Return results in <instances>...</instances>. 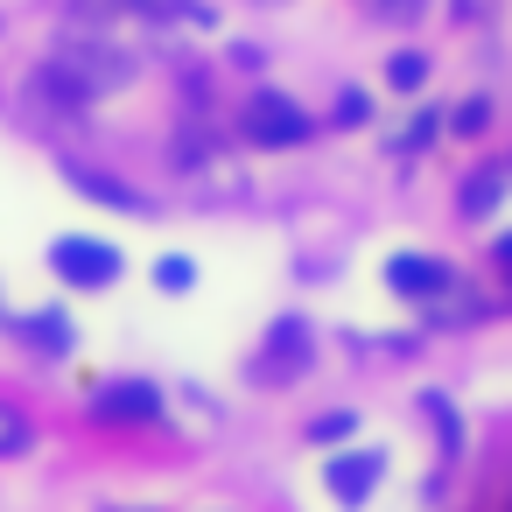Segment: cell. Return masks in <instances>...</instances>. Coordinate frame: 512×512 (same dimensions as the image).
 <instances>
[{
    "mask_svg": "<svg viewBox=\"0 0 512 512\" xmlns=\"http://www.w3.org/2000/svg\"><path fill=\"white\" fill-rule=\"evenodd\" d=\"M134 78V57H120V50H106V43H71L50 71H43V92H57L64 106H85V99H99V92H120Z\"/></svg>",
    "mask_w": 512,
    "mask_h": 512,
    "instance_id": "obj_1",
    "label": "cell"
},
{
    "mask_svg": "<svg viewBox=\"0 0 512 512\" xmlns=\"http://www.w3.org/2000/svg\"><path fill=\"white\" fill-rule=\"evenodd\" d=\"M302 134H309L302 106H288V99H274V92H260V99L246 106V141H260V148H288V141H302Z\"/></svg>",
    "mask_w": 512,
    "mask_h": 512,
    "instance_id": "obj_2",
    "label": "cell"
},
{
    "mask_svg": "<svg viewBox=\"0 0 512 512\" xmlns=\"http://www.w3.org/2000/svg\"><path fill=\"white\" fill-rule=\"evenodd\" d=\"M57 274L64 281H78V288H106L113 274H120V253L113 246H99V239H57Z\"/></svg>",
    "mask_w": 512,
    "mask_h": 512,
    "instance_id": "obj_3",
    "label": "cell"
},
{
    "mask_svg": "<svg viewBox=\"0 0 512 512\" xmlns=\"http://www.w3.org/2000/svg\"><path fill=\"white\" fill-rule=\"evenodd\" d=\"M92 414H99V421H155V414H162V393L141 386V379H134V386H99V393H92Z\"/></svg>",
    "mask_w": 512,
    "mask_h": 512,
    "instance_id": "obj_4",
    "label": "cell"
},
{
    "mask_svg": "<svg viewBox=\"0 0 512 512\" xmlns=\"http://www.w3.org/2000/svg\"><path fill=\"white\" fill-rule=\"evenodd\" d=\"M379 470H386V456H379V449H365V456H337L323 477H330V491H337L344 505H358V498H372Z\"/></svg>",
    "mask_w": 512,
    "mask_h": 512,
    "instance_id": "obj_5",
    "label": "cell"
},
{
    "mask_svg": "<svg viewBox=\"0 0 512 512\" xmlns=\"http://www.w3.org/2000/svg\"><path fill=\"white\" fill-rule=\"evenodd\" d=\"M386 281H393L400 295H442V288H449V267H442V260H407V253H400V260L386 267Z\"/></svg>",
    "mask_w": 512,
    "mask_h": 512,
    "instance_id": "obj_6",
    "label": "cell"
},
{
    "mask_svg": "<svg viewBox=\"0 0 512 512\" xmlns=\"http://www.w3.org/2000/svg\"><path fill=\"white\" fill-rule=\"evenodd\" d=\"M295 365H309V337L302 323H274V351L260 358V379H288Z\"/></svg>",
    "mask_w": 512,
    "mask_h": 512,
    "instance_id": "obj_7",
    "label": "cell"
},
{
    "mask_svg": "<svg viewBox=\"0 0 512 512\" xmlns=\"http://www.w3.org/2000/svg\"><path fill=\"white\" fill-rule=\"evenodd\" d=\"M29 449V421L15 407H0V456H22Z\"/></svg>",
    "mask_w": 512,
    "mask_h": 512,
    "instance_id": "obj_8",
    "label": "cell"
},
{
    "mask_svg": "<svg viewBox=\"0 0 512 512\" xmlns=\"http://www.w3.org/2000/svg\"><path fill=\"white\" fill-rule=\"evenodd\" d=\"M155 281H162L169 295H183V288L197 281V267H190V260H162V267H155Z\"/></svg>",
    "mask_w": 512,
    "mask_h": 512,
    "instance_id": "obj_9",
    "label": "cell"
},
{
    "mask_svg": "<svg viewBox=\"0 0 512 512\" xmlns=\"http://www.w3.org/2000/svg\"><path fill=\"white\" fill-rule=\"evenodd\" d=\"M29 337H36V344H50V351H64V344H71V337H64V316H36V323H29Z\"/></svg>",
    "mask_w": 512,
    "mask_h": 512,
    "instance_id": "obj_10",
    "label": "cell"
},
{
    "mask_svg": "<svg viewBox=\"0 0 512 512\" xmlns=\"http://www.w3.org/2000/svg\"><path fill=\"white\" fill-rule=\"evenodd\" d=\"M358 428V414H323L316 428H309V442H330V435H351Z\"/></svg>",
    "mask_w": 512,
    "mask_h": 512,
    "instance_id": "obj_11",
    "label": "cell"
},
{
    "mask_svg": "<svg viewBox=\"0 0 512 512\" xmlns=\"http://www.w3.org/2000/svg\"><path fill=\"white\" fill-rule=\"evenodd\" d=\"M393 85H421V57H393Z\"/></svg>",
    "mask_w": 512,
    "mask_h": 512,
    "instance_id": "obj_12",
    "label": "cell"
},
{
    "mask_svg": "<svg viewBox=\"0 0 512 512\" xmlns=\"http://www.w3.org/2000/svg\"><path fill=\"white\" fill-rule=\"evenodd\" d=\"M498 253H505V260H512V239H505V246H498Z\"/></svg>",
    "mask_w": 512,
    "mask_h": 512,
    "instance_id": "obj_13",
    "label": "cell"
}]
</instances>
